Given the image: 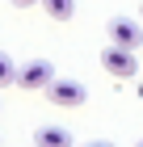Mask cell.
<instances>
[{
  "label": "cell",
  "mask_w": 143,
  "mask_h": 147,
  "mask_svg": "<svg viewBox=\"0 0 143 147\" xmlns=\"http://www.w3.org/2000/svg\"><path fill=\"white\" fill-rule=\"evenodd\" d=\"M42 92L51 97V105H59V109H76V105L88 101V88L80 80H67V76H51V84H46Z\"/></svg>",
  "instance_id": "obj_1"
},
{
  "label": "cell",
  "mask_w": 143,
  "mask_h": 147,
  "mask_svg": "<svg viewBox=\"0 0 143 147\" xmlns=\"http://www.w3.org/2000/svg\"><path fill=\"white\" fill-rule=\"evenodd\" d=\"M105 34H110L114 46H126V51H139L143 46V25L135 21V17H110Z\"/></svg>",
  "instance_id": "obj_2"
},
{
  "label": "cell",
  "mask_w": 143,
  "mask_h": 147,
  "mask_svg": "<svg viewBox=\"0 0 143 147\" xmlns=\"http://www.w3.org/2000/svg\"><path fill=\"white\" fill-rule=\"evenodd\" d=\"M101 67L110 71V76H118V80H126V76H135L139 71V63H135V51H126V46H105L101 51Z\"/></svg>",
  "instance_id": "obj_3"
},
{
  "label": "cell",
  "mask_w": 143,
  "mask_h": 147,
  "mask_svg": "<svg viewBox=\"0 0 143 147\" xmlns=\"http://www.w3.org/2000/svg\"><path fill=\"white\" fill-rule=\"evenodd\" d=\"M51 76H55V67H51L46 59H30V63H21V67H17V88L38 92V88H46V84H51Z\"/></svg>",
  "instance_id": "obj_4"
},
{
  "label": "cell",
  "mask_w": 143,
  "mask_h": 147,
  "mask_svg": "<svg viewBox=\"0 0 143 147\" xmlns=\"http://www.w3.org/2000/svg\"><path fill=\"white\" fill-rule=\"evenodd\" d=\"M34 143L38 147H72V135H67L63 126H38Z\"/></svg>",
  "instance_id": "obj_5"
},
{
  "label": "cell",
  "mask_w": 143,
  "mask_h": 147,
  "mask_svg": "<svg viewBox=\"0 0 143 147\" xmlns=\"http://www.w3.org/2000/svg\"><path fill=\"white\" fill-rule=\"evenodd\" d=\"M38 4L46 9L51 21H72L76 17V0H38Z\"/></svg>",
  "instance_id": "obj_6"
},
{
  "label": "cell",
  "mask_w": 143,
  "mask_h": 147,
  "mask_svg": "<svg viewBox=\"0 0 143 147\" xmlns=\"http://www.w3.org/2000/svg\"><path fill=\"white\" fill-rule=\"evenodd\" d=\"M9 84H17V63L0 51V88H9Z\"/></svg>",
  "instance_id": "obj_7"
},
{
  "label": "cell",
  "mask_w": 143,
  "mask_h": 147,
  "mask_svg": "<svg viewBox=\"0 0 143 147\" xmlns=\"http://www.w3.org/2000/svg\"><path fill=\"white\" fill-rule=\"evenodd\" d=\"M80 147H114V143H105V139H93V143H80Z\"/></svg>",
  "instance_id": "obj_8"
},
{
  "label": "cell",
  "mask_w": 143,
  "mask_h": 147,
  "mask_svg": "<svg viewBox=\"0 0 143 147\" xmlns=\"http://www.w3.org/2000/svg\"><path fill=\"white\" fill-rule=\"evenodd\" d=\"M13 4H17V9H30V4H38V0H13Z\"/></svg>",
  "instance_id": "obj_9"
},
{
  "label": "cell",
  "mask_w": 143,
  "mask_h": 147,
  "mask_svg": "<svg viewBox=\"0 0 143 147\" xmlns=\"http://www.w3.org/2000/svg\"><path fill=\"white\" fill-rule=\"evenodd\" d=\"M135 147H143V139H139V143H135Z\"/></svg>",
  "instance_id": "obj_10"
},
{
  "label": "cell",
  "mask_w": 143,
  "mask_h": 147,
  "mask_svg": "<svg viewBox=\"0 0 143 147\" xmlns=\"http://www.w3.org/2000/svg\"><path fill=\"white\" fill-rule=\"evenodd\" d=\"M30 147H38V143H30Z\"/></svg>",
  "instance_id": "obj_11"
},
{
  "label": "cell",
  "mask_w": 143,
  "mask_h": 147,
  "mask_svg": "<svg viewBox=\"0 0 143 147\" xmlns=\"http://www.w3.org/2000/svg\"><path fill=\"white\" fill-rule=\"evenodd\" d=\"M139 17H143V9H139Z\"/></svg>",
  "instance_id": "obj_12"
}]
</instances>
